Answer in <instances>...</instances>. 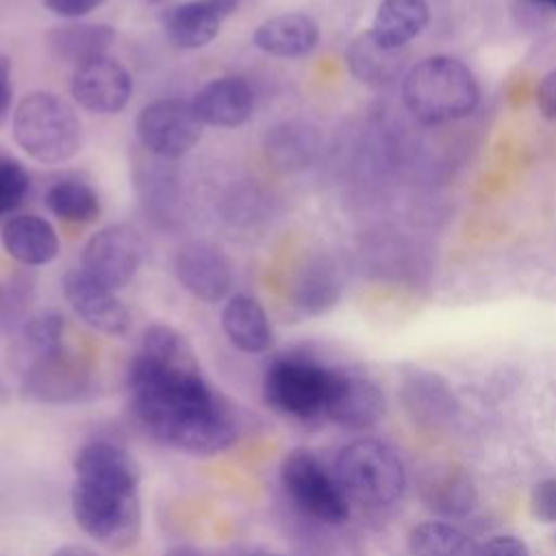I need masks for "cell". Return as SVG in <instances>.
I'll use <instances>...</instances> for the list:
<instances>
[{
	"mask_svg": "<svg viewBox=\"0 0 556 556\" xmlns=\"http://www.w3.org/2000/svg\"><path fill=\"white\" fill-rule=\"evenodd\" d=\"M130 402L161 443L189 454H217L239 437L235 408L208 387L189 341L172 326L143 330L128 365Z\"/></svg>",
	"mask_w": 556,
	"mask_h": 556,
	"instance_id": "cell-1",
	"label": "cell"
},
{
	"mask_svg": "<svg viewBox=\"0 0 556 556\" xmlns=\"http://www.w3.org/2000/svg\"><path fill=\"white\" fill-rule=\"evenodd\" d=\"M402 102L421 124H445L473 113L480 102V87L463 61L434 54L417 61L404 74Z\"/></svg>",
	"mask_w": 556,
	"mask_h": 556,
	"instance_id": "cell-2",
	"label": "cell"
},
{
	"mask_svg": "<svg viewBox=\"0 0 556 556\" xmlns=\"http://www.w3.org/2000/svg\"><path fill=\"white\" fill-rule=\"evenodd\" d=\"M139 482L76 476L72 513L76 523L106 547H130L141 534Z\"/></svg>",
	"mask_w": 556,
	"mask_h": 556,
	"instance_id": "cell-3",
	"label": "cell"
},
{
	"mask_svg": "<svg viewBox=\"0 0 556 556\" xmlns=\"http://www.w3.org/2000/svg\"><path fill=\"white\" fill-rule=\"evenodd\" d=\"M15 143L41 165H61L83 148V124L74 106L52 91H30L13 109Z\"/></svg>",
	"mask_w": 556,
	"mask_h": 556,
	"instance_id": "cell-4",
	"label": "cell"
},
{
	"mask_svg": "<svg viewBox=\"0 0 556 556\" xmlns=\"http://www.w3.org/2000/svg\"><path fill=\"white\" fill-rule=\"evenodd\" d=\"M334 478L345 497L365 508L391 506L406 486L402 458L380 439L348 443L337 456Z\"/></svg>",
	"mask_w": 556,
	"mask_h": 556,
	"instance_id": "cell-5",
	"label": "cell"
},
{
	"mask_svg": "<svg viewBox=\"0 0 556 556\" xmlns=\"http://www.w3.org/2000/svg\"><path fill=\"white\" fill-rule=\"evenodd\" d=\"M341 369L326 367L302 354H285L263 376L265 402L282 415L313 419L326 413Z\"/></svg>",
	"mask_w": 556,
	"mask_h": 556,
	"instance_id": "cell-6",
	"label": "cell"
},
{
	"mask_svg": "<svg viewBox=\"0 0 556 556\" xmlns=\"http://www.w3.org/2000/svg\"><path fill=\"white\" fill-rule=\"evenodd\" d=\"M280 478L291 500L313 519L339 526L350 517V500L337 478L308 450H293L285 456Z\"/></svg>",
	"mask_w": 556,
	"mask_h": 556,
	"instance_id": "cell-7",
	"label": "cell"
},
{
	"mask_svg": "<svg viewBox=\"0 0 556 556\" xmlns=\"http://www.w3.org/2000/svg\"><path fill=\"white\" fill-rule=\"evenodd\" d=\"M204 124L191 102L180 98H159L148 102L135 119L141 148L163 161H176L191 152L202 137Z\"/></svg>",
	"mask_w": 556,
	"mask_h": 556,
	"instance_id": "cell-8",
	"label": "cell"
},
{
	"mask_svg": "<svg viewBox=\"0 0 556 556\" xmlns=\"http://www.w3.org/2000/svg\"><path fill=\"white\" fill-rule=\"evenodd\" d=\"M143 243L128 224H109L93 232L83 248V267L91 278L117 291L139 271Z\"/></svg>",
	"mask_w": 556,
	"mask_h": 556,
	"instance_id": "cell-9",
	"label": "cell"
},
{
	"mask_svg": "<svg viewBox=\"0 0 556 556\" xmlns=\"http://www.w3.org/2000/svg\"><path fill=\"white\" fill-rule=\"evenodd\" d=\"M174 274L187 293L206 304L222 302L235 282L230 256L219 245L202 239L187 241L178 248Z\"/></svg>",
	"mask_w": 556,
	"mask_h": 556,
	"instance_id": "cell-10",
	"label": "cell"
},
{
	"mask_svg": "<svg viewBox=\"0 0 556 556\" xmlns=\"http://www.w3.org/2000/svg\"><path fill=\"white\" fill-rule=\"evenodd\" d=\"M70 93L89 113L115 115L130 102L132 76L117 59L104 54L74 67Z\"/></svg>",
	"mask_w": 556,
	"mask_h": 556,
	"instance_id": "cell-11",
	"label": "cell"
},
{
	"mask_svg": "<svg viewBox=\"0 0 556 556\" xmlns=\"http://www.w3.org/2000/svg\"><path fill=\"white\" fill-rule=\"evenodd\" d=\"M22 393L35 402L65 404L91 393L89 367L65 348L22 371Z\"/></svg>",
	"mask_w": 556,
	"mask_h": 556,
	"instance_id": "cell-12",
	"label": "cell"
},
{
	"mask_svg": "<svg viewBox=\"0 0 556 556\" xmlns=\"http://www.w3.org/2000/svg\"><path fill=\"white\" fill-rule=\"evenodd\" d=\"M63 295L72 311L93 330L122 337L130 328V311L113 289L91 278L85 269H70L61 280Z\"/></svg>",
	"mask_w": 556,
	"mask_h": 556,
	"instance_id": "cell-13",
	"label": "cell"
},
{
	"mask_svg": "<svg viewBox=\"0 0 556 556\" xmlns=\"http://www.w3.org/2000/svg\"><path fill=\"white\" fill-rule=\"evenodd\" d=\"M397 395L408 417L426 428H441L458 413V397L447 378L426 367H404Z\"/></svg>",
	"mask_w": 556,
	"mask_h": 556,
	"instance_id": "cell-14",
	"label": "cell"
},
{
	"mask_svg": "<svg viewBox=\"0 0 556 556\" xmlns=\"http://www.w3.org/2000/svg\"><path fill=\"white\" fill-rule=\"evenodd\" d=\"M239 0H187L159 13L167 39L182 50L208 46L222 30V24L235 15Z\"/></svg>",
	"mask_w": 556,
	"mask_h": 556,
	"instance_id": "cell-15",
	"label": "cell"
},
{
	"mask_svg": "<svg viewBox=\"0 0 556 556\" xmlns=\"http://www.w3.org/2000/svg\"><path fill=\"white\" fill-rule=\"evenodd\" d=\"M191 106L204 126L237 128L252 117L254 91L241 76H217L195 91Z\"/></svg>",
	"mask_w": 556,
	"mask_h": 556,
	"instance_id": "cell-16",
	"label": "cell"
},
{
	"mask_svg": "<svg viewBox=\"0 0 556 556\" xmlns=\"http://www.w3.org/2000/svg\"><path fill=\"white\" fill-rule=\"evenodd\" d=\"M384 408L378 384L341 369L324 415L348 430H369L384 417Z\"/></svg>",
	"mask_w": 556,
	"mask_h": 556,
	"instance_id": "cell-17",
	"label": "cell"
},
{
	"mask_svg": "<svg viewBox=\"0 0 556 556\" xmlns=\"http://www.w3.org/2000/svg\"><path fill=\"white\" fill-rule=\"evenodd\" d=\"M0 241L4 252L24 267L48 265L61 250L54 226L35 213H22L7 219L0 230Z\"/></svg>",
	"mask_w": 556,
	"mask_h": 556,
	"instance_id": "cell-18",
	"label": "cell"
},
{
	"mask_svg": "<svg viewBox=\"0 0 556 556\" xmlns=\"http://www.w3.org/2000/svg\"><path fill=\"white\" fill-rule=\"evenodd\" d=\"M252 43L261 52L278 59H300L319 43V26L304 13H282L265 20L252 33Z\"/></svg>",
	"mask_w": 556,
	"mask_h": 556,
	"instance_id": "cell-19",
	"label": "cell"
},
{
	"mask_svg": "<svg viewBox=\"0 0 556 556\" xmlns=\"http://www.w3.org/2000/svg\"><path fill=\"white\" fill-rule=\"evenodd\" d=\"M115 37L117 33L109 24L67 22L46 33V48L56 61L78 67L98 56H104Z\"/></svg>",
	"mask_w": 556,
	"mask_h": 556,
	"instance_id": "cell-20",
	"label": "cell"
},
{
	"mask_svg": "<svg viewBox=\"0 0 556 556\" xmlns=\"http://www.w3.org/2000/svg\"><path fill=\"white\" fill-rule=\"evenodd\" d=\"M419 491L426 508L443 517L467 515L478 500L473 480L460 467L452 465L426 469L419 480Z\"/></svg>",
	"mask_w": 556,
	"mask_h": 556,
	"instance_id": "cell-21",
	"label": "cell"
},
{
	"mask_svg": "<svg viewBox=\"0 0 556 556\" xmlns=\"http://www.w3.org/2000/svg\"><path fill=\"white\" fill-rule=\"evenodd\" d=\"M222 330L245 354H261L271 345V326L258 300L237 293L222 308Z\"/></svg>",
	"mask_w": 556,
	"mask_h": 556,
	"instance_id": "cell-22",
	"label": "cell"
},
{
	"mask_svg": "<svg viewBox=\"0 0 556 556\" xmlns=\"http://www.w3.org/2000/svg\"><path fill=\"white\" fill-rule=\"evenodd\" d=\"M293 306L302 315H324L341 300V278L328 256H313L298 271L291 289Z\"/></svg>",
	"mask_w": 556,
	"mask_h": 556,
	"instance_id": "cell-23",
	"label": "cell"
},
{
	"mask_svg": "<svg viewBox=\"0 0 556 556\" xmlns=\"http://www.w3.org/2000/svg\"><path fill=\"white\" fill-rule=\"evenodd\" d=\"M263 152L276 169L300 172L315 159L317 132L313 126L298 119L278 122L265 130Z\"/></svg>",
	"mask_w": 556,
	"mask_h": 556,
	"instance_id": "cell-24",
	"label": "cell"
},
{
	"mask_svg": "<svg viewBox=\"0 0 556 556\" xmlns=\"http://www.w3.org/2000/svg\"><path fill=\"white\" fill-rule=\"evenodd\" d=\"M65 319L59 311H39L30 315L22 328L13 334L11 361L22 371H26L37 361L59 352L63 348Z\"/></svg>",
	"mask_w": 556,
	"mask_h": 556,
	"instance_id": "cell-25",
	"label": "cell"
},
{
	"mask_svg": "<svg viewBox=\"0 0 556 556\" xmlns=\"http://www.w3.org/2000/svg\"><path fill=\"white\" fill-rule=\"evenodd\" d=\"M404 48H387L369 30L354 37L345 50V63L352 76L374 87L393 83L404 70Z\"/></svg>",
	"mask_w": 556,
	"mask_h": 556,
	"instance_id": "cell-26",
	"label": "cell"
},
{
	"mask_svg": "<svg viewBox=\"0 0 556 556\" xmlns=\"http://www.w3.org/2000/svg\"><path fill=\"white\" fill-rule=\"evenodd\" d=\"M430 9L426 0H382L374 15L369 33L387 48H406L428 24Z\"/></svg>",
	"mask_w": 556,
	"mask_h": 556,
	"instance_id": "cell-27",
	"label": "cell"
},
{
	"mask_svg": "<svg viewBox=\"0 0 556 556\" xmlns=\"http://www.w3.org/2000/svg\"><path fill=\"white\" fill-rule=\"evenodd\" d=\"M135 187L146 213H150L152 219H161L163 224L174 219L180 191H178L176 169L167 165V161L152 156L141 167H137Z\"/></svg>",
	"mask_w": 556,
	"mask_h": 556,
	"instance_id": "cell-28",
	"label": "cell"
},
{
	"mask_svg": "<svg viewBox=\"0 0 556 556\" xmlns=\"http://www.w3.org/2000/svg\"><path fill=\"white\" fill-rule=\"evenodd\" d=\"M43 204L56 219L78 226L93 224L102 213L98 191L80 178H61L52 182L43 193Z\"/></svg>",
	"mask_w": 556,
	"mask_h": 556,
	"instance_id": "cell-29",
	"label": "cell"
},
{
	"mask_svg": "<svg viewBox=\"0 0 556 556\" xmlns=\"http://www.w3.org/2000/svg\"><path fill=\"white\" fill-rule=\"evenodd\" d=\"M410 556H480V545L445 521H424L408 534Z\"/></svg>",
	"mask_w": 556,
	"mask_h": 556,
	"instance_id": "cell-30",
	"label": "cell"
},
{
	"mask_svg": "<svg viewBox=\"0 0 556 556\" xmlns=\"http://www.w3.org/2000/svg\"><path fill=\"white\" fill-rule=\"evenodd\" d=\"M35 287L37 280L30 271H15L0 280V341L13 337L30 317Z\"/></svg>",
	"mask_w": 556,
	"mask_h": 556,
	"instance_id": "cell-31",
	"label": "cell"
},
{
	"mask_svg": "<svg viewBox=\"0 0 556 556\" xmlns=\"http://www.w3.org/2000/svg\"><path fill=\"white\" fill-rule=\"evenodd\" d=\"M30 185V174L17 159L0 156V217L26 202Z\"/></svg>",
	"mask_w": 556,
	"mask_h": 556,
	"instance_id": "cell-32",
	"label": "cell"
},
{
	"mask_svg": "<svg viewBox=\"0 0 556 556\" xmlns=\"http://www.w3.org/2000/svg\"><path fill=\"white\" fill-rule=\"evenodd\" d=\"M530 513L541 523L556 521V478H545L534 484L530 495Z\"/></svg>",
	"mask_w": 556,
	"mask_h": 556,
	"instance_id": "cell-33",
	"label": "cell"
},
{
	"mask_svg": "<svg viewBox=\"0 0 556 556\" xmlns=\"http://www.w3.org/2000/svg\"><path fill=\"white\" fill-rule=\"evenodd\" d=\"M109 0H43V7L63 20H80L96 9H100Z\"/></svg>",
	"mask_w": 556,
	"mask_h": 556,
	"instance_id": "cell-34",
	"label": "cell"
},
{
	"mask_svg": "<svg viewBox=\"0 0 556 556\" xmlns=\"http://www.w3.org/2000/svg\"><path fill=\"white\" fill-rule=\"evenodd\" d=\"M480 556H530V549L515 534H497L480 545Z\"/></svg>",
	"mask_w": 556,
	"mask_h": 556,
	"instance_id": "cell-35",
	"label": "cell"
},
{
	"mask_svg": "<svg viewBox=\"0 0 556 556\" xmlns=\"http://www.w3.org/2000/svg\"><path fill=\"white\" fill-rule=\"evenodd\" d=\"M534 100L541 115L556 122V70H552L541 78V83L536 85Z\"/></svg>",
	"mask_w": 556,
	"mask_h": 556,
	"instance_id": "cell-36",
	"label": "cell"
},
{
	"mask_svg": "<svg viewBox=\"0 0 556 556\" xmlns=\"http://www.w3.org/2000/svg\"><path fill=\"white\" fill-rule=\"evenodd\" d=\"M13 106V67L7 54H0V124Z\"/></svg>",
	"mask_w": 556,
	"mask_h": 556,
	"instance_id": "cell-37",
	"label": "cell"
},
{
	"mask_svg": "<svg viewBox=\"0 0 556 556\" xmlns=\"http://www.w3.org/2000/svg\"><path fill=\"white\" fill-rule=\"evenodd\" d=\"M52 556H96V552L85 545H63Z\"/></svg>",
	"mask_w": 556,
	"mask_h": 556,
	"instance_id": "cell-38",
	"label": "cell"
},
{
	"mask_svg": "<svg viewBox=\"0 0 556 556\" xmlns=\"http://www.w3.org/2000/svg\"><path fill=\"white\" fill-rule=\"evenodd\" d=\"M163 556H204V554L198 552V549H193V547H174V549H169V552L163 554Z\"/></svg>",
	"mask_w": 556,
	"mask_h": 556,
	"instance_id": "cell-39",
	"label": "cell"
},
{
	"mask_svg": "<svg viewBox=\"0 0 556 556\" xmlns=\"http://www.w3.org/2000/svg\"><path fill=\"white\" fill-rule=\"evenodd\" d=\"M532 2H536L541 7H547V9H556V0H532Z\"/></svg>",
	"mask_w": 556,
	"mask_h": 556,
	"instance_id": "cell-40",
	"label": "cell"
},
{
	"mask_svg": "<svg viewBox=\"0 0 556 556\" xmlns=\"http://www.w3.org/2000/svg\"><path fill=\"white\" fill-rule=\"evenodd\" d=\"M150 4H165V2H169V0H148Z\"/></svg>",
	"mask_w": 556,
	"mask_h": 556,
	"instance_id": "cell-41",
	"label": "cell"
},
{
	"mask_svg": "<svg viewBox=\"0 0 556 556\" xmlns=\"http://www.w3.org/2000/svg\"><path fill=\"white\" fill-rule=\"evenodd\" d=\"M269 556H280V554H269Z\"/></svg>",
	"mask_w": 556,
	"mask_h": 556,
	"instance_id": "cell-42",
	"label": "cell"
}]
</instances>
